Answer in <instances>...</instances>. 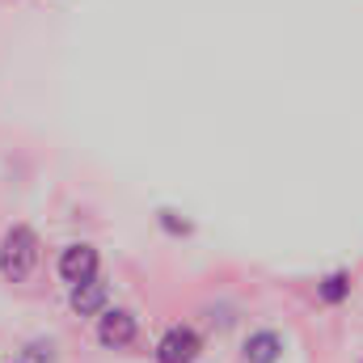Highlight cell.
Listing matches in <instances>:
<instances>
[{
	"instance_id": "obj_1",
	"label": "cell",
	"mask_w": 363,
	"mask_h": 363,
	"mask_svg": "<svg viewBox=\"0 0 363 363\" xmlns=\"http://www.w3.org/2000/svg\"><path fill=\"white\" fill-rule=\"evenodd\" d=\"M38 258H43L38 233L30 224H9L4 237H0V279L4 283H26L38 267Z\"/></svg>"
},
{
	"instance_id": "obj_2",
	"label": "cell",
	"mask_w": 363,
	"mask_h": 363,
	"mask_svg": "<svg viewBox=\"0 0 363 363\" xmlns=\"http://www.w3.org/2000/svg\"><path fill=\"white\" fill-rule=\"evenodd\" d=\"M135 338H140V317L131 308L118 304V308H106L97 317V347L101 351H127Z\"/></svg>"
},
{
	"instance_id": "obj_3",
	"label": "cell",
	"mask_w": 363,
	"mask_h": 363,
	"mask_svg": "<svg viewBox=\"0 0 363 363\" xmlns=\"http://www.w3.org/2000/svg\"><path fill=\"white\" fill-rule=\"evenodd\" d=\"M203 355V334L194 330V325H169L161 338H157V347H152V359L157 363H194Z\"/></svg>"
},
{
	"instance_id": "obj_4",
	"label": "cell",
	"mask_w": 363,
	"mask_h": 363,
	"mask_svg": "<svg viewBox=\"0 0 363 363\" xmlns=\"http://www.w3.org/2000/svg\"><path fill=\"white\" fill-rule=\"evenodd\" d=\"M55 274H60L68 287H72V283H85L93 274H101V254H97V245H89V241L64 245L60 258H55Z\"/></svg>"
},
{
	"instance_id": "obj_5",
	"label": "cell",
	"mask_w": 363,
	"mask_h": 363,
	"mask_svg": "<svg viewBox=\"0 0 363 363\" xmlns=\"http://www.w3.org/2000/svg\"><path fill=\"white\" fill-rule=\"evenodd\" d=\"M68 308H72L77 317H101V313L110 308V287H106V279L93 274L85 283H72V287H68Z\"/></svg>"
},
{
	"instance_id": "obj_6",
	"label": "cell",
	"mask_w": 363,
	"mask_h": 363,
	"mask_svg": "<svg viewBox=\"0 0 363 363\" xmlns=\"http://www.w3.org/2000/svg\"><path fill=\"white\" fill-rule=\"evenodd\" d=\"M245 363H279L283 359V334L279 330H254L241 347Z\"/></svg>"
},
{
	"instance_id": "obj_7",
	"label": "cell",
	"mask_w": 363,
	"mask_h": 363,
	"mask_svg": "<svg viewBox=\"0 0 363 363\" xmlns=\"http://www.w3.org/2000/svg\"><path fill=\"white\" fill-rule=\"evenodd\" d=\"M351 300V271H330L317 279V304L321 308H342Z\"/></svg>"
},
{
	"instance_id": "obj_8",
	"label": "cell",
	"mask_w": 363,
	"mask_h": 363,
	"mask_svg": "<svg viewBox=\"0 0 363 363\" xmlns=\"http://www.w3.org/2000/svg\"><path fill=\"white\" fill-rule=\"evenodd\" d=\"M21 359H26V363H55V342H47V338H34V342H26Z\"/></svg>"
},
{
	"instance_id": "obj_9",
	"label": "cell",
	"mask_w": 363,
	"mask_h": 363,
	"mask_svg": "<svg viewBox=\"0 0 363 363\" xmlns=\"http://www.w3.org/2000/svg\"><path fill=\"white\" fill-rule=\"evenodd\" d=\"M157 220H161V228H165L169 237H190V224H186V220H178V211H161Z\"/></svg>"
},
{
	"instance_id": "obj_10",
	"label": "cell",
	"mask_w": 363,
	"mask_h": 363,
	"mask_svg": "<svg viewBox=\"0 0 363 363\" xmlns=\"http://www.w3.org/2000/svg\"><path fill=\"white\" fill-rule=\"evenodd\" d=\"M21 363H26V359H21Z\"/></svg>"
}]
</instances>
